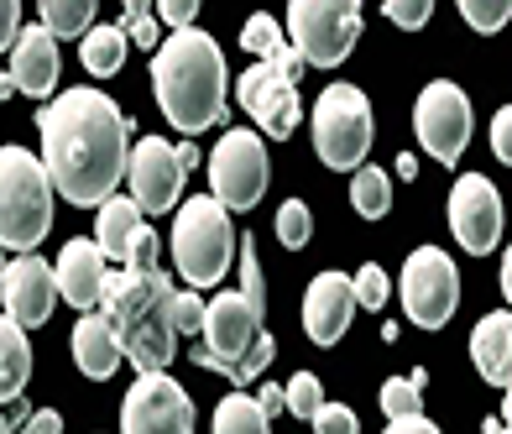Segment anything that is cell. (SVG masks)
I'll return each mask as SVG.
<instances>
[{"label":"cell","mask_w":512,"mask_h":434,"mask_svg":"<svg viewBox=\"0 0 512 434\" xmlns=\"http://www.w3.org/2000/svg\"><path fill=\"white\" fill-rule=\"evenodd\" d=\"M95 210H100V225H95V246L105 251V262H115V267H126V257H131V246H136V236H142V225H147V215L136 210L131 199H121V194H110V199H100Z\"/></svg>","instance_id":"obj_22"},{"label":"cell","mask_w":512,"mask_h":434,"mask_svg":"<svg viewBox=\"0 0 512 434\" xmlns=\"http://www.w3.org/2000/svg\"><path fill=\"white\" fill-rule=\"evenodd\" d=\"M225 84L230 74L220 42L199 27H183L152 48V95L168 126H178L183 136H199L225 121Z\"/></svg>","instance_id":"obj_2"},{"label":"cell","mask_w":512,"mask_h":434,"mask_svg":"<svg viewBox=\"0 0 512 434\" xmlns=\"http://www.w3.org/2000/svg\"><path fill=\"white\" fill-rule=\"evenodd\" d=\"M387 429H392V434H408V429H413V434H434L439 424H434V419H424V408H418V414H403V419H387Z\"/></svg>","instance_id":"obj_44"},{"label":"cell","mask_w":512,"mask_h":434,"mask_svg":"<svg viewBox=\"0 0 512 434\" xmlns=\"http://www.w3.org/2000/svg\"><path fill=\"white\" fill-rule=\"evenodd\" d=\"M79 58H84V68L95 79L121 74V63H126V32L121 27H89L84 42H79Z\"/></svg>","instance_id":"obj_24"},{"label":"cell","mask_w":512,"mask_h":434,"mask_svg":"<svg viewBox=\"0 0 512 434\" xmlns=\"http://www.w3.org/2000/svg\"><path fill=\"white\" fill-rule=\"evenodd\" d=\"M173 262L189 288H220L225 272L236 267V231H230V210L215 194L183 199L173 220Z\"/></svg>","instance_id":"obj_6"},{"label":"cell","mask_w":512,"mask_h":434,"mask_svg":"<svg viewBox=\"0 0 512 434\" xmlns=\"http://www.w3.org/2000/svg\"><path fill=\"white\" fill-rule=\"evenodd\" d=\"M21 419H27V408H21V398H16V403H0V434L16 429Z\"/></svg>","instance_id":"obj_46"},{"label":"cell","mask_w":512,"mask_h":434,"mask_svg":"<svg viewBox=\"0 0 512 434\" xmlns=\"http://www.w3.org/2000/svg\"><path fill=\"white\" fill-rule=\"evenodd\" d=\"M199 372H215L230 377L236 387L256 382L272 356H277V340L267 335V309H256L246 293H215L204 304V325H199V346L189 351Z\"/></svg>","instance_id":"obj_4"},{"label":"cell","mask_w":512,"mask_h":434,"mask_svg":"<svg viewBox=\"0 0 512 434\" xmlns=\"http://www.w3.org/2000/svg\"><path fill=\"white\" fill-rule=\"evenodd\" d=\"M16 32H21V0H0V53L16 42Z\"/></svg>","instance_id":"obj_42"},{"label":"cell","mask_w":512,"mask_h":434,"mask_svg":"<svg viewBox=\"0 0 512 434\" xmlns=\"http://www.w3.org/2000/svg\"><path fill=\"white\" fill-rule=\"evenodd\" d=\"M236 262H241V293L256 309H267V283H262V262H256V241L251 236H246V246L236 241Z\"/></svg>","instance_id":"obj_34"},{"label":"cell","mask_w":512,"mask_h":434,"mask_svg":"<svg viewBox=\"0 0 512 434\" xmlns=\"http://www.w3.org/2000/svg\"><path fill=\"white\" fill-rule=\"evenodd\" d=\"M194 173V163L183 157V147L162 142V136H142L126 157V184H131V204L142 215H162L178 210L183 199V178Z\"/></svg>","instance_id":"obj_12"},{"label":"cell","mask_w":512,"mask_h":434,"mask_svg":"<svg viewBox=\"0 0 512 434\" xmlns=\"http://www.w3.org/2000/svg\"><path fill=\"white\" fill-rule=\"evenodd\" d=\"M351 288H356V309H371V314H377V309H387V272L377 267V262H366L361 272H356V278H351Z\"/></svg>","instance_id":"obj_33"},{"label":"cell","mask_w":512,"mask_h":434,"mask_svg":"<svg viewBox=\"0 0 512 434\" xmlns=\"http://www.w3.org/2000/svg\"><path fill=\"white\" fill-rule=\"evenodd\" d=\"M288 37L304 68H340L361 37V0H288Z\"/></svg>","instance_id":"obj_9"},{"label":"cell","mask_w":512,"mask_h":434,"mask_svg":"<svg viewBox=\"0 0 512 434\" xmlns=\"http://www.w3.org/2000/svg\"><path fill=\"white\" fill-rule=\"evenodd\" d=\"M272 184V163H267V142L256 131H225L220 147L209 152V194H215L230 215H246L262 204Z\"/></svg>","instance_id":"obj_10"},{"label":"cell","mask_w":512,"mask_h":434,"mask_svg":"<svg viewBox=\"0 0 512 434\" xmlns=\"http://www.w3.org/2000/svg\"><path fill=\"white\" fill-rule=\"evenodd\" d=\"M21 429H32V434H58L63 419H58V408H37V414L21 419Z\"/></svg>","instance_id":"obj_43"},{"label":"cell","mask_w":512,"mask_h":434,"mask_svg":"<svg viewBox=\"0 0 512 434\" xmlns=\"http://www.w3.org/2000/svg\"><path fill=\"white\" fill-rule=\"evenodd\" d=\"M403 309L418 330H445L455 309H460V278H455V262L450 251L439 246H418L408 251V267H403Z\"/></svg>","instance_id":"obj_11"},{"label":"cell","mask_w":512,"mask_h":434,"mask_svg":"<svg viewBox=\"0 0 512 434\" xmlns=\"http://www.w3.org/2000/svg\"><path fill=\"white\" fill-rule=\"evenodd\" d=\"M115 27L126 32V42H136V48H157L162 42V32H157V16H152V0H126V11H121V21Z\"/></svg>","instance_id":"obj_30"},{"label":"cell","mask_w":512,"mask_h":434,"mask_svg":"<svg viewBox=\"0 0 512 434\" xmlns=\"http://www.w3.org/2000/svg\"><path fill=\"white\" fill-rule=\"evenodd\" d=\"M460 16H465V27L481 32V37H492L507 27V16H512V0H460Z\"/></svg>","instance_id":"obj_32"},{"label":"cell","mask_w":512,"mask_h":434,"mask_svg":"<svg viewBox=\"0 0 512 434\" xmlns=\"http://www.w3.org/2000/svg\"><path fill=\"white\" fill-rule=\"evenodd\" d=\"M199 325H204V299L199 293H173V330L199 335Z\"/></svg>","instance_id":"obj_37"},{"label":"cell","mask_w":512,"mask_h":434,"mask_svg":"<svg viewBox=\"0 0 512 434\" xmlns=\"http://www.w3.org/2000/svg\"><path fill=\"white\" fill-rule=\"evenodd\" d=\"M32 377V340L11 314H0V403H16Z\"/></svg>","instance_id":"obj_23"},{"label":"cell","mask_w":512,"mask_h":434,"mask_svg":"<svg viewBox=\"0 0 512 434\" xmlns=\"http://www.w3.org/2000/svg\"><path fill=\"white\" fill-rule=\"evenodd\" d=\"M37 11H42V27L53 37H84L95 27L100 0H37Z\"/></svg>","instance_id":"obj_26"},{"label":"cell","mask_w":512,"mask_h":434,"mask_svg":"<svg viewBox=\"0 0 512 434\" xmlns=\"http://www.w3.org/2000/svg\"><path fill=\"white\" fill-rule=\"evenodd\" d=\"M283 398H288V408L298 419H314V408L324 403V393H319V377L314 372H298L288 387H283Z\"/></svg>","instance_id":"obj_35"},{"label":"cell","mask_w":512,"mask_h":434,"mask_svg":"<svg viewBox=\"0 0 512 434\" xmlns=\"http://www.w3.org/2000/svg\"><path fill=\"white\" fill-rule=\"evenodd\" d=\"M398 173H403V178H413V173H418V157H413V152H403V157H398Z\"/></svg>","instance_id":"obj_47"},{"label":"cell","mask_w":512,"mask_h":434,"mask_svg":"<svg viewBox=\"0 0 512 434\" xmlns=\"http://www.w3.org/2000/svg\"><path fill=\"white\" fill-rule=\"evenodd\" d=\"M382 11L392 27H403V32H418V27H429V16H434V0H382Z\"/></svg>","instance_id":"obj_36"},{"label":"cell","mask_w":512,"mask_h":434,"mask_svg":"<svg viewBox=\"0 0 512 434\" xmlns=\"http://www.w3.org/2000/svg\"><path fill=\"white\" fill-rule=\"evenodd\" d=\"M58 74H63V58H58V37L42 27H21L16 42H11V84L32 100H48L58 89Z\"/></svg>","instance_id":"obj_18"},{"label":"cell","mask_w":512,"mask_h":434,"mask_svg":"<svg viewBox=\"0 0 512 434\" xmlns=\"http://www.w3.org/2000/svg\"><path fill=\"white\" fill-rule=\"evenodd\" d=\"M471 361H476V372L481 382H492V387H507L512 382V314L497 309V314H486L476 335H471Z\"/></svg>","instance_id":"obj_21"},{"label":"cell","mask_w":512,"mask_h":434,"mask_svg":"<svg viewBox=\"0 0 512 434\" xmlns=\"http://www.w3.org/2000/svg\"><path fill=\"white\" fill-rule=\"evenodd\" d=\"M110 278V262L95 241H68L53 262V283H58V299H68L74 309H100V293Z\"/></svg>","instance_id":"obj_19"},{"label":"cell","mask_w":512,"mask_h":434,"mask_svg":"<svg viewBox=\"0 0 512 434\" xmlns=\"http://www.w3.org/2000/svg\"><path fill=\"white\" fill-rule=\"evenodd\" d=\"M74 361H79V372L89 382H105V377H115V367H121V340H115L110 319L100 309H84V319L74 325Z\"/></svg>","instance_id":"obj_20"},{"label":"cell","mask_w":512,"mask_h":434,"mask_svg":"<svg viewBox=\"0 0 512 434\" xmlns=\"http://www.w3.org/2000/svg\"><path fill=\"white\" fill-rule=\"evenodd\" d=\"M53 231V178L27 147H0V246L37 251Z\"/></svg>","instance_id":"obj_5"},{"label":"cell","mask_w":512,"mask_h":434,"mask_svg":"<svg viewBox=\"0 0 512 434\" xmlns=\"http://www.w3.org/2000/svg\"><path fill=\"white\" fill-rule=\"evenodd\" d=\"M121 429L126 434H189L194 429V403L168 377V367L136 377V387L121 403Z\"/></svg>","instance_id":"obj_14"},{"label":"cell","mask_w":512,"mask_h":434,"mask_svg":"<svg viewBox=\"0 0 512 434\" xmlns=\"http://www.w3.org/2000/svg\"><path fill=\"white\" fill-rule=\"evenodd\" d=\"M413 126H418V142L434 163L455 168L465 147H471V100H465V89L450 84V79H434L424 84V95L413 105Z\"/></svg>","instance_id":"obj_13"},{"label":"cell","mask_w":512,"mask_h":434,"mask_svg":"<svg viewBox=\"0 0 512 434\" xmlns=\"http://www.w3.org/2000/svg\"><path fill=\"white\" fill-rule=\"evenodd\" d=\"M6 262H11V257H6V246H0V272H6Z\"/></svg>","instance_id":"obj_49"},{"label":"cell","mask_w":512,"mask_h":434,"mask_svg":"<svg viewBox=\"0 0 512 434\" xmlns=\"http://www.w3.org/2000/svg\"><path fill=\"white\" fill-rule=\"evenodd\" d=\"M356 319V288L345 272H319L304 293V330L314 346H335Z\"/></svg>","instance_id":"obj_17"},{"label":"cell","mask_w":512,"mask_h":434,"mask_svg":"<svg viewBox=\"0 0 512 434\" xmlns=\"http://www.w3.org/2000/svg\"><path fill=\"white\" fill-rule=\"evenodd\" d=\"M152 16H162L173 32H183V27H194V16H199V0H152Z\"/></svg>","instance_id":"obj_39"},{"label":"cell","mask_w":512,"mask_h":434,"mask_svg":"<svg viewBox=\"0 0 512 434\" xmlns=\"http://www.w3.org/2000/svg\"><path fill=\"white\" fill-rule=\"evenodd\" d=\"M298 74H304V58L293 53V42H283L272 58H256L236 79V100L272 142H288L298 126Z\"/></svg>","instance_id":"obj_8"},{"label":"cell","mask_w":512,"mask_h":434,"mask_svg":"<svg viewBox=\"0 0 512 434\" xmlns=\"http://www.w3.org/2000/svg\"><path fill=\"white\" fill-rule=\"evenodd\" d=\"M277 241H283V251H304L314 241V215H309L304 199L277 204Z\"/></svg>","instance_id":"obj_29"},{"label":"cell","mask_w":512,"mask_h":434,"mask_svg":"<svg viewBox=\"0 0 512 434\" xmlns=\"http://www.w3.org/2000/svg\"><path fill=\"white\" fill-rule=\"evenodd\" d=\"M283 27H277V16H267V11H256V16H246V27H241V48L251 53V58H272L277 48H283Z\"/></svg>","instance_id":"obj_31"},{"label":"cell","mask_w":512,"mask_h":434,"mask_svg":"<svg viewBox=\"0 0 512 434\" xmlns=\"http://www.w3.org/2000/svg\"><path fill=\"white\" fill-rule=\"evenodd\" d=\"M42 136V168L53 178V194H63L79 210H95L126 178L131 157V121L121 116L105 89H68L37 116Z\"/></svg>","instance_id":"obj_1"},{"label":"cell","mask_w":512,"mask_h":434,"mask_svg":"<svg viewBox=\"0 0 512 434\" xmlns=\"http://www.w3.org/2000/svg\"><path fill=\"white\" fill-rule=\"evenodd\" d=\"M256 403H262V414H267V419H277V414H283V408H288L283 387H272V382L262 387V393H256Z\"/></svg>","instance_id":"obj_45"},{"label":"cell","mask_w":512,"mask_h":434,"mask_svg":"<svg viewBox=\"0 0 512 434\" xmlns=\"http://www.w3.org/2000/svg\"><path fill=\"white\" fill-rule=\"evenodd\" d=\"M309 424H314L319 434H356V414H351L345 403H319Z\"/></svg>","instance_id":"obj_38"},{"label":"cell","mask_w":512,"mask_h":434,"mask_svg":"<svg viewBox=\"0 0 512 434\" xmlns=\"http://www.w3.org/2000/svg\"><path fill=\"white\" fill-rule=\"evenodd\" d=\"M492 152H497V163H512V110L507 105L497 110V121H492Z\"/></svg>","instance_id":"obj_40"},{"label":"cell","mask_w":512,"mask_h":434,"mask_svg":"<svg viewBox=\"0 0 512 434\" xmlns=\"http://www.w3.org/2000/svg\"><path fill=\"white\" fill-rule=\"evenodd\" d=\"M173 278L162 267H121L105 278L100 314L110 319L121 340V361L136 372H162L178 356V330H173Z\"/></svg>","instance_id":"obj_3"},{"label":"cell","mask_w":512,"mask_h":434,"mask_svg":"<svg viewBox=\"0 0 512 434\" xmlns=\"http://www.w3.org/2000/svg\"><path fill=\"white\" fill-rule=\"evenodd\" d=\"M450 231H455V241L465 251H476V257L497 251V241H502V194L492 189V178H481V173L455 178V189H450Z\"/></svg>","instance_id":"obj_15"},{"label":"cell","mask_w":512,"mask_h":434,"mask_svg":"<svg viewBox=\"0 0 512 434\" xmlns=\"http://www.w3.org/2000/svg\"><path fill=\"white\" fill-rule=\"evenodd\" d=\"M215 434H267V414H262V403L256 398H246V387H236L230 398H220V408H215Z\"/></svg>","instance_id":"obj_25"},{"label":"cell","mask_w":512,"mask_h":434,"mask_svg":"<svg viewBox=\"0 0 512 434\" xmlns=\"http://www.w3.org/2000/svg\"><path fill=\"white\" fill-rule=\"evenodd\" d=\"M371 136H377V121H371V100L356 84H324V95L314 100V152L324 168L351 173L371 157Z\"/></svg>","instance_id":"obj_7"},{"label":"cell","mask_w":512,"mask_h":434,"mask_svg":"<svg viewBox=\"0 0 512 434\" xmlns=\"http://www.w3.org/2000/svg\"><path fill=\"white\" fill-rule=\"evenodd\" d=\"M356 178H351V204H356V215H366V220H382L387 210H392V184H387V173L382 168H351Z\"/></svg>","instance_id":"obj_27"},{"label":"cell","mask_w":512,"mask_h":434,"mask_svg":"<svg viewBox=\"0 0 512 434\" xmlns=\"http://www.w3.org/2000/svg\"><path fill=\"white\" fill-rule=\"evenodd\" d=\"M126 267H162V257H157V236L147 231V225H142V236H136V246H131Z\"/></svg>","instance_id":"obj_41"},{"label":"cell","mask_w":512,"mask_h":434,"mask_svg":"<svg viewBox=\"0 0 512 434\" xmlns=\"http://www.w3.org/2000/svg\"><path fill=\"white\" fill-rule=\"evenodd\" d=\"M11 95H16V84H11V74H0V105H6Z\"/></svg>","instance_id":"obj_48"},{"label":"cell","mask_w":512,"mask_h":434,"mask_svg":"<svg viewBox=\"0 0 512 434\" xmlns=\"http://www.w3.org/2000/svg\"><path fill=\"white\" fill-rule=\"evenodd\" d=\"M424 382H429V372H408V377H387L382 382V414L387 419H403V414H418L424 408Z\"/></svg>","instance_id":"obj_28"},{"label":"cell","mask_w":512,"mask_h":434,"mask_svg":"<svg viewBox=\"0 0 512 434\" xmlns=\"http://www.w3.org/2000/svg\"><path fill=\"white\" fill-rule=\"evenodd\" d=\"M0 293H6V314L16 319L21 330L48 325L53 309H58V283H53V267L42 262L37 251H21L16 262H6V272H0Z\"/></svg>","instance_id":"obj_16"}]
</instances>
